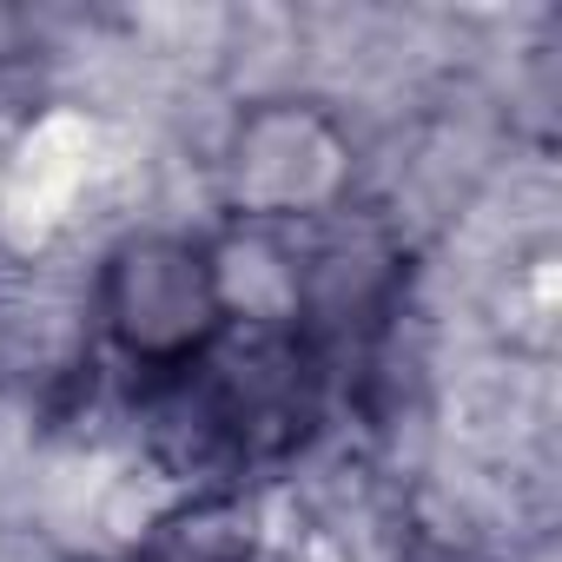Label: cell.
<instances>
[{
    "instance_id": "6da1fadb",
    "label": "cell",
    "mask_w": 562,
    "mask_h": 562,
    "mask_svg": "<svg viewBox=\"0 0 562 562\" xmlns=\"http://www.w3.org/2000/svg\"><path fill=\"white\" fill-rule=\"evenodd\" d=\"M146 562H225V555L199 542V549H159V555H146Z\"/></svg>"
}]
</instances>
